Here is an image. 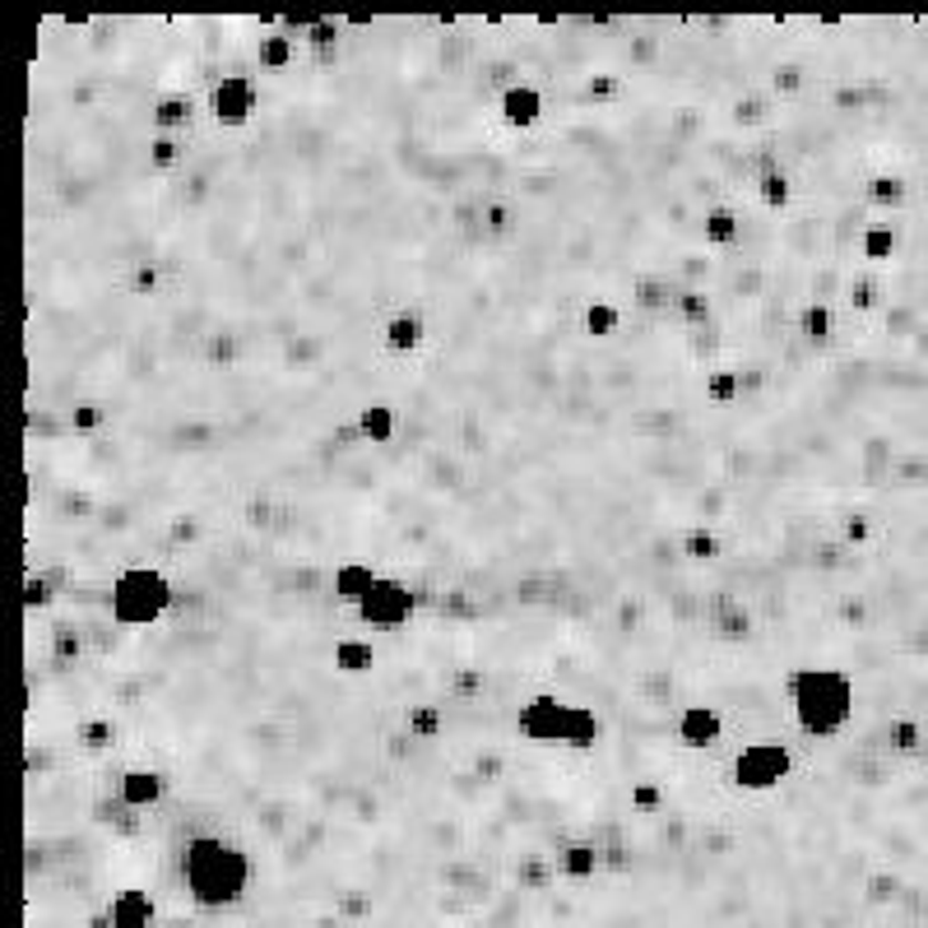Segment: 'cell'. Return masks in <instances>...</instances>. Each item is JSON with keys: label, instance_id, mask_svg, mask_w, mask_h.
<instances>
[{"label": "cell", "instance_id": "obj_1", "mask_svg": "<svg viewBox=\"0 0 928 928\" xmlns=\"http://www.w3.org/2000/svg\"><path fill=\"white\" fill-rule=\"evenodd\" d=\"M785 692L794 701V720L808 739L826 743L854 720V678L841 669H790Z\"/></svg>", "mask_w": 928, "mask_h": 928}, {"label": "cell", "instance_id": "obj_2", "mask_svg": "<svg viewBox=\"0 0 928 928\" xmlns=\"http://www.w3.org/2000/svg\"><path fill=\"white\" fill-rule=\"evenodd\" d=\"M182 877H186V891L200 910H224L247 891L251 864H247V854L233 849L228 841L195 836L182 849Z\"/></svg>", "mask_w": 928, "mask_h": 928}, {"label": "cell", "instance_id": "obj_3", "mask_svg": "<svg viewBox=\"0 0 928 928\" xmlns=\"http://www.w3.org/2000/svg\"><path fill=\"white\" fill-rule=\"evenodd\" d=\"M167 604H173V585L149 567L121 571L112 585V618L121 627H149L167 613Z\"/></svg>", "mask_w": 928, "mask_h": 928}, {"label": "cell", "instance_id": "obj_4", "mask_svg": "<svg viewBox=\"0 0 928 928\" xmlns=\"http://www.w3.org/2000/svg\"><path fill=\"white\" fill-rule=\"evenodd\" d=\"M790 771H794V756H790L785 743H775V739H766V743H747V747L739 752V762H734V780H739L743 790H752V794L775 790L780 780H790Z\"/></svg>", "mask_w": 928, "mask_h": 928}, {"label": "cell", "instance_id": "obj_5", "mask_svg": "<svg viewBox=\"0 0 928 928\" xmlns=\"http://www.w3.org/2000/svg\"><path fill=\"white\" fill-rule=\"evenodd\" d=\"M409 613H413V595H409V585L385 580V576H377L372 595L358 604V618L368 622V627H400V622H409Z\"/></svg>", "mask_w": 928, "mask_h": 928}, {"label": "cell", "instance_id": "obj_6", "mask_svg": "<svg viewBox=\"0 0 928 928\" xmlns=\"http://www.w3.org/2000/svg\"><path fill=\"white\" fill-rule=\"evenodd\" d=\"M567 729H571V705L557 697H534L520 711V734L529 743H567Z\"/></svg>", "mask_w": 928, "mask_h": 928}, {"label": "cell", "instance_id": "obj_7", "mask_svg": "<svg viewBox=\"0 0 928 928\" xmlns=\"http://www.w3.org/2000/svg\"><path fill=\"white\" fill-rule=\"evenodd\" d=\"M209 107L224 126H241V121L256 112V84L241 75H224V84H214V93H209Z\"/></svg>", "mask_w": 928, "mask_h": 928}, {"label": "cell", "instance_id": "obj_8", "mask_svg": "<svg viewBox=\"0 0 928 928\" xmlns=\"http://www.w3.org/2000/svg\"><path fill=\"white\" fill-rule=\"evenodd\" d=\"M720 734H724V715L715 705H688L678 720V739L688 747H711V743H720Z\"/></svg>", "mask_w": 928, "mask_h": 928}, {"label": "cell", "instance_id": "obj_9", "mask_svg": "<svg viewBox=\"0 0 928 928\" xmlns=\"http://www.w3.org/2000/svg\"><path fill=\"white\" fill-rule=\"evenodd\" d=\"M539 112H544V97H539V89H529V84H511L506 93H502V116L511 121V126H534L539 121Z\"/></svg>", "mask_w": 928, "mask_h": 928}, {"label": "cell", "instance_id": "obj_10", "mask_svg": "<svg viewBox=\"0 0 928 928\" xmlns=\"http://www.w3.org/2000/svg\"><path fill=\"white\" fill-rule=\"evenodd\" d=\"M112 928H149L154 924V900L144 891H121L112 906H107Z\"/></svg>", "mask_w": 928, "mask_h": 928}, {"label": "cell", "instance_id": "obj_11", "mask_svg": "<svg viewBox=\"0 0 928 928\" xmlns=\"http://www.w3.org/2000/svg\"><path fill=\"white\" fill-rule=\"evenodd\" d=\"M372 585H377V571L368 567V561H344V567L334 571V595L353 608L372 595Z\"/></svg>", "mask_w": 928, "mask_h": 928}, {"label": "cell", "instance_id": "obj_12", "mask_svg": "<svg viewBox=\"0 0 928 928\" xmlns=\"http://www.w3.org/2000/svg\"><path fill=\"white\" fill-rule=\"evenodd\" d=\"M158 798H163V780L154 771H126V780H121V803L126 808H154Z\"/></svg>", "mask_w": 928, "mask_h": 928}, {"label": "cell", "instance_id": "obj_13", "mask_svg": "<svg viewBox=\"0 0 928 928\" xmlns=\"http://www.w3.org/2000/svg\"><path fill=\"white\" fill-rule=\"evenodd\" d=\"M385 344L395 349V353H413V349L423 344V316L419 311L390 316V321H385Z\"/></svg>", "mask_w": 928, "mask_h": 928}, {"label": "cell", "instance_id": "obj_14", "mask_svg": "<svg viewBox=\"0 0 928 928\" xmlns=\"http://www.w3.org/2000/svg\"><path fill=\"white\" fill-rule=\"evenodd\" d=\"M798 334L808 339V344H832V334H836V316H832V307L826 302H808L798 311Z\"/></svg>", "mask_w": 928, "mask_h": 928}, {"label": "cell", "instance_id": "obj_15", "mask_svg": "<svg viewBox=\"0 0 928 928\" xmlns=\"http://www.w3.org/2000/svg\"><path fill=\"white\" fill-rule=\"evenodd\" d=\"M906 195H910L906 177H896V173L868 177V205H877V209H900V205H906Z\"/></svg>", "mask_w": 928, "mask_h": 928}, {"label": "cell", "instance_id": "obj_16", "mask_svg": "<svg viewBox=\"0 0 928 928\" xmlns=\"http://www.w3.org/2000/svg\"><path fill=\"white\" fill-rule=\"evenodd\" d=\"M924 743H928V734H924V724H919V720H910V715H896V720L887 724V747H891V752H900V756H915Z\"/></svg>", "mask_w": 928, "mask_h": 928}, {"label": "cell", "instance_id": "obj_17", "mask_svg": "<svg viewBox=\"0 0 928 928\" xmlns=\"http://www.w3.org/2000/svg\"><path fill=\"white\" fill-rule=\"evenodd\" d=\"M358 432L368 436L372 446H385L390 436H395V419H390V409H385V404H368V409L358 413Z\"/></svg>", "mask_w": 928, "mask_h": 928}, {"label": "cell", "instance_id": "obj_18", "mask_svg": "<svg viewBox=\"0 0 928 928\" xmlns=\"http://www.w3.org/2000/svg\"><path fill=\"white\" fill-rule=\"evenodd\" d=\"M599 743V715L590 711V705H571V729H567V747L585 752V747H595Z\"/></svg>", "mask_w": 928, "mask_h": 928}, {"label": "cell", "instance_id": "obj_19", "mask_svg": "<svg viewBox=\"0 0 928 928\" xmlns=\"http://www.w3.org/2000/svg\"><path fill=\"white\" fill-rule=\"evenodd\" d=\"M739 214L734 209H711L705 214V241H711V247H734L739 241Z\"/></svg>", "mask_w": 928, "mask_h": 928}, {"label": "cell", "instance_id": "obj_20", "mask_svg": "<svg viewBox=\"0 0 928 928\" xmlns=\"http://www.w3.org/2000/svg\"><path fill=\"white\" fill-rule=\"evenodd\" d=\"M900 247V237L891 224H868L864 228V260H891Z\"/></svg>", "mask_w": 928, "mask_h": 928}, {"label": "cell", "instance_id": "obj_21", "mask_svg": "<svg viewBox=\"0 0 928 928\" xmlns=\"http://www.w3.org/2000/svg\"><path fill=\"white\" fill-rule=\"evenodd\" d=\"M756 190H762V200H766V209H785L790 205V177L780 173V163L775 167H762V177H756Z\"/></svg>", "mask_w": 928, "mask_h": 928}, {"label": "cell", "instance_id": "obj_22", "mask_svg": "<svg viewBox=\"0 0 928 928\" xmlns=\"http://www.w3.org/2000/svg\"><path fill=\"white\" fill-rule=\"evenodd\" d=\"M595 868H599L595 845H571V849H561V873H567L571 883H585V877H595Z\"/></svg>", "mask_w": 928, "mask_h": 928}, {"label": "cell", "instance_id": "obj_23", "mask_svg": "<svg viewBox=\"0 0 928 928\" xmlns=\"http://www.w3.org/2000/svg\"><path fill=\"white\" fill-rule=\"evenodd\" d=\"M334 669H344V673H368V669H372V646H368V641H339V646H334Z\"/></svg>", "mask_w": 928, "mask_h": 928}, {"label": "cell", "instance_id": "obj_24", "mask_svg": "<svg viewBox=\"0 0 928 928\" xmlns=\"http://www.w3.org/2000/svg\"><path fill=\"white\" fill-rule=\"evenodd\" d=\"M154 121H158L163 131H177V126H186V121H190V97H182V93L163 97V103L154 107Z\"/></svg>", "mask_w": 928, "mask_h": 928}, {"label": "cell", "instance_id": "obj_25", "mask_svg": "<svg viewBox=\"0 0 928 928\" xmlns=\"http://www.w3.org/2000/svg\"><path fill=\"white\" fill-rule=\"evenodd\" d=\"M715 631H720L724 641H743L747 631H752V618H747V608H743V604H724V613H720Z\"/></svg>", "mask_w": 928, "mask_h": 928}, {"label": "cell", "instance_id": "obj_26", "mask_svg": "<svg viewBox=\"0 0 928 928\" xmlns=\"http://www.w3.org/2000/svg\"><path fill=\"white\" fill-rule=\"evenodd\" d=\"M705 395H711L715 404L739 400L743 395V377L739 372H711V377H705Z\"/></svg>", "mask_w": 928, "mask_h": 928}, {"label": "cell", "instance_id": "obj_27", "mask_svg": "<svg viewBox=\"0 0 928 928\" xmlns=\"http://www.w3.org/2000/svg\"><path fill=\"white\" fill-rule=\"evenodd\" d=\"M409 734L436 739L442 734V711H436V705H409Z\"/></svg>", "mask_w": 928, "mask_h": 928}, {"label": "cell", "instance_id": "obj_28", "mask_svg": "<svg viewBox=\"0 0 928 928\" xmlns=\"http://www.w3.org/2000/svg\"><path fill=\"white\" fill-rule=\"evenodd\" d=\"M682 553H688L692 561H711V557H720V539L711 529H692L688 539H682Z\"/></svg>", "mask_w": 928, "mask_h": 928}, {"label": "cell", "instance_id": "obj_29", "mask_svg": "<svg viewBox=\"0 0 928 928\" xmlns=\"http://www.w3.org/2000/svg\"><path fill=\"white\" fill-rule=\"evenodd\" d=\"M678 311L688 316L692 326H705V316H711V302H705V292L688 288V292H678Z\"/></svg>", "mask_w": 928, "mask_h": 928}, {"label": "cell", "instance_id": "obj_30", "mask_svg": "<svg viewBox=\"0 0 928 928\" xmlns=\"http://www.w3.org/2000/svg\"><path fill=\"white\" fill-rule=\"evenodd\" d=\"M637 302L641 307H664V302H678V298H673V288L664 279H641L637 283Z\"/></svg>", "mask_w": 928, "mask_h": 928}, {"label": "cell", "instance_id": "obj_31", "mask_svg": "<svg viewBox=\"0 0 928 928\" xmlns=\"http://www.w3.org/2000/svg\"><path fill=\"white\" fill-rule=\"evenodd\" d=\"M585 330H590V334H613L618 330V311L608 302H595L590 311H585Z\"/></svg>", "mask_w": 928, "mask_h": 928}, {"label": "cell", "instance_id": "obj_32", "mask_svg": "<svg viewBox=\"0 0 928 928\" xmlns=\"http://www.w3.org/2000/svg\"><path fill=\"white\" fill-rule=\"evenodd\" d=\"M260 61L270 65V70H283V65L292 61V42H288V38H265V42H260Z\"/></svg>", "mask_w": 928, "mask_h": 928}, {"label": "cell", "instance_id": "obj_33", "mask_svg": "<svg viewBox=\"0 0 928 928\" xmlns=\"http://www.w3.org/2000/svg\"><path fill=\"white\" fill-rule=\"evenodd\" d=\"M149 149H154V154H149V158H154V167H173V163L182 158V144H177L173 135H158V140L149 144Z\"/></svg>", "mask_w": 928, "mask_h": 928}, {"label": "cell", "instance_id": "obj_34", "mask_svg": "<svg viewBox=\"0 0 928 928\" xmlns=\"http://www.w3.org/2000/svg\"><path fill=\"white\" fill-rule=\"evenodd\" d=\"M841 534H845V544H868V534H873V525H868V516H845Z\"/></svg>", "mask_w": 928, "mask_h": 928}, {"label": "cell", "instance_id": "obj_35", "mask_svg": "<svg viewBox=\"0 0 928 928\" xmlns=\"http://www.w3.org/2000/svg\"><path fill=\"white\" fill-rule=\"evenodd\" d=\"M70 423H75L80 432H93L97 423H103V409H97V404H75V413H70Z\"/></svg>", "mask_w": 928, "mask_h": 928}, {"label": "cell", "instance_id": "obj_36", "mask_svg": "<svg viewBox=\"0 0 928 928\" xmlns=\"http://www.w3.org/2000/svg\"><path fill=\"white\" fill-rule=\"evenodd\" d=\"M775 89H780V93H798V89H803V70H798V65H780V70H775Z\"/></svg>", "mask_w": 928, "mask_h": 928}, {"label": "cell", "instance_id": "obj_37", "mask_svg": "<svg viewBox=\"0 0 928 928\" xmlns=\"http://www.w3.org/2000/svg\"><path fill=\"white\" fill-rule=\"evenodd\" d=\"M154 288H158V275L149 270V265H140V270L131 275V292H140V298H149Z\"/></svg>", "mask_w": 928, "mask_h": 928}, {"label": "cell", "instance_id": "obj_38", "mask_svg": "<svg viewBox=\"0 0 928 928\" xmlns=\"http://www.w3.org/2000/svg\"><path fill=\"white\" fill-rule=\"evenodd\" d=\"M80 739H84L89 747H103V743H112V724H103V720H97V724H84Z\"/></svg>", "mask_w": 928, "mask_h": 928}, {"label": "cell", "instance_id": "obj_39", "mask_svg": "<svg viewBox=\"0 0 928 928\" xmlns=\"http://www.w3.org/2000/svg\"><path fill=\"white\" fill-rule=\"evenodd\" d=\"M631 803H637L641 813H654L659 808V790L654 785H637V790H631Z\"/></svg>", "mask_w": 928, "mask_h": 928}, {"label": "cell", "instance_id": "obj_40", "mask_svg": "<svg viewBox=\"0 0 928 928\" xmlns=\"http://www.w3.org/2000/svg\"><path fill=\"white\" fill-rule=\"evenodd\" d=\"M334 38H339L334 23H311V29H307V42H311V47H330Z\"/></svg>", "mask_w": 928, "mask_h": 928}, {"label": "cell", "instance_id": "obj_41", "mask_svg": "<svg viewBox=\"0 0 928 928\" xmlns=\"http://www.w3.org/2000/svg\"><path fill=\"white\" fill-rule=\"evenodd\" d=\"M849 302H854V307H873V302H877V288H873L868 279H859V283L849 288Z\"/></svg>", "mask_w": 928, "mask_h": 928}, {"label": "cell", "instance_id": "obj_42", "mask_svg": "<svg viewBox=\"0 0 928 928\" xmlns=\"http://www.w3.org/2000/svg\"><path fill=\"white\" fill-rule=\"evenodd\" d=\"M483 218H487V228H493V233H506V228H511V209H506V205H487Z\"/></svg>", "mask_w": 928, "mask_h": 928}, {"label": "cell", "instance_id": "obj_43", "mask_svg": "<svg viewBox=\"0 0 928 928\" xmlns=\"http://www.w3.org/2000/svg\"><path fill=\"white\" fill-rule=\"evenodd\" d=\"M75 654H80L75 631H56V659H75Z\"/></svg>", "mask_w": 928, "mask_h": 928}, {"label": "cell", "instance_id": "obj_44", "mask_svg": "<svg viewBox=\"0 0 928 928\" xmlns=\"http://www.w3.org/2000/svg\"><path fill=\"white\" fill-rule=\"evenodd\" d=\"M455 692H464V697H470V692H483V673H460V678H455Z\"/></svg>", "mask_w": 928, "mask_h": 928}, {"label": "cell", "instance_id": "obj_45", "mask_svg": "<svg viewBox=\"0 0 928 928\" xmlns=\"http://www.w3.org/2000/svg\"><path fill=\"white\" fill-rule=\"evenodd\" d=\"M52 599V585L47 580H29V604H47Z\"/></svg>", "mask_w": 928, "mask_h": 928}, {"label": "cell", "instance_id": "obj_46", "mask_svg": "<svg viewBox=\"0 0 928 928\" xmlns=\"http://www.w3.org/2000/svg\"><path fill=\"white\" fill-rule=\"evenodd\" d=\"M613 89H618V84H613V80H608V75H599V80H590V97H608V93H613Z\"/></svg>", "mask_w": 928, "mask_h": 928}, {"label": "cell", "instance_id": "obj_47", "mask_svg": "<svg viewBox=\"0 0 928 928\" xmlns=\"http://www.w3.org/2000/svg\"><path fill=\"white\" fill-rule=\"evenodd\" d=\"M89 928H112V919H107V915H97V919H93Z\"/></svg>", "mask_w": 928, "mask_h": 928}, {"label": "cell", "instance_id": "obj_48", "mask_svg": "<svg viewBox=\"0 0 928 928\" xmlns=\"http://www.w3.org/2000/svg\"><path fill=\"white\" fill-rule=\"evenodd\" d=\"M321 928H334V924H321Z\"/></svg>", "mask_w": 928, "mask_h": 928}]
</instances>
